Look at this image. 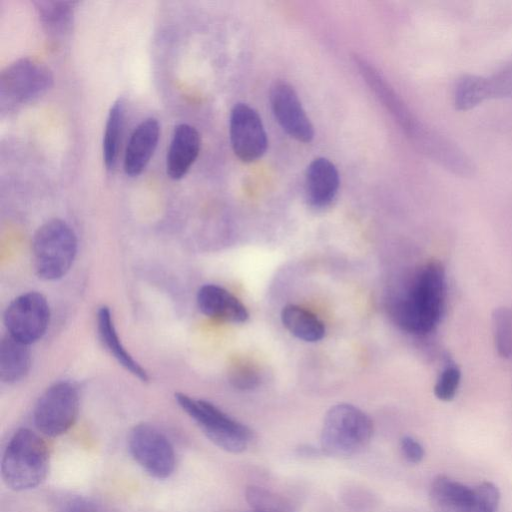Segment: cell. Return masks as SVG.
Returning <instances> with one entry per match:
<instances>
[{"mask_svg": "<svg viewBox=\"0 0 512 512\" xmlns=\"http://www.w3.org/2000/svg\"><path fill=\"white\" fill-rule=\"evenodd\" d=\"M446 296L445 271L438 261L424 264L414 274L393 314L406 332L425 335L433 331L443 315Z\"/></svg>", "mask_w": 512, "mask_h": 512, "instance_id": "cell-1", "label": "cell"}, {"mask_svg": "<svg viewBox=\"0 0 512 512\" xmlns=\"http://www.w3.org/2000/svg\"><path fill=\"white\" fill-rule=\"evenodd\" d=\"M49 470V450L45 441L34 431L17 430L8 442L1 462L5 484L16 491L39 486Z\"/></svg>", "mask_w": 512, "mask_h": 512, "instance_id": "cell-2", "label": "cell"}, {"mask_svg": "<svg viewBox=\"0 0 512 512\" xmlns=\"http://www.w3.org/2000/svg\"><path fill=\"white\" fill-rule=\"evenodd\" d=\"M372 435L373 423L366 413L352 404H336L324 417L321 450L328 456L351 457L369 444Z\"/></svg>", "mask_w": 512, "mask_h": 512, "instance_id": "cell-3", "label": "cell"}, {"mask_svg": "<svg viewBox=\"0 0 512 512\" xmlns=\"http://www.w3.org/2000/svg\"><path fill=\"white\" fill-rule=\"evenodd\" d=\"M32 251L38 276L45 280H57L69 271L75 259L77 238L66 222L51 219L35 232Z\"/></svg>", "mask_w": 512, "mask_h": 512, "instance_id": "cell-4", "label": "cell"}, {"mask_svg": "<svg viewBox=\"0 0 512 512\" xmlns=\"http://www.w3.org/2000/svg\"><path fill=\"white\" fill-rule=\"evenodd\" d=\"M175 399L216 446L230 453L246 450L252 438V432L246 425L208 401L194 399L183 393H177Z\"/></svg>", "mask_w": 512, "mask_h": 512, "instance_id": "cell-5", "label": "cell"}, {"mask_svg": "<svg viewBox=\"0 0 512 512\" xmlns=\"http://www.w3.org/2000/svg\"><path fill=\"white\" fill-rule=\"evenodd\" d=\"M53 83L51 70L41 61L24 57L6 66L0 74L2 114L43 95Z\"/></svg>", "mask_w": 512, "mask_h": 512, "instance_id": "cell-6", "label": "cell"}, {"mask_svg": "<svg viewBox=\"0 0 512 512\" xmlns=\"http://www.w3.org/2000/svg\"><path fill=\"white\" fill-rule=\"evenodd\" d=\"M79 411V395L69 382L50 386L34 408V423L46 436L56 437L67 432L75 423Z\"/></svg>", "mask_w": 512, "mask_h": 512, "instance_id": "cell-7", "label": "cell"}, {"mask_svg": "<svg viewBox=\"0 0 512 512\" xmlns=\"http://www.w3.org/2000/svg\"><path fill=\"white\" fill-rule=\"evenodd\" d=\"M128 447L133 459L149 475L165 479L173 473L176 464L174 448L157 428L144 423L136 425L129 433Z\"/></svg>", "mask_w": 512, "mask_h": 512, "instance_id": "cell-8", "label": "cell"}, {"mask_svg": "<svg viewBox=\"0 0 512 512\" xmlns=\"http://www.w3.org/2000/svg\"><path fill=\"white\" fill-rule=\"evenodd\" d=\"M50 320L46 298L37 292H29L15 298L4 313L8 335L31 344L45 333Z\"/></svg>", "mask_w": 512, "mask_h": 512, "instance_id": "cell-9", "label": "cell"}, {"mask_svg": "<svg viewBox=\"0 0 512 512\" xmlns=\"http://www.w3.org/2000/svg\"><path fill=\"white\" fill-rule=\"evenodd\" d=\"M229 133L232 149L243 162L261 158L268 145L267 134L258 113L245 103L231 110Z\"/></svg>", "mask_w": 512, "mask_h": 512, "instance_id": "cell-10", "label": "cell"}, {"mask_svg": "<svg viewBox=\"0 0 512 512\" xmlns=\"http://www.w3.org/2000/svg\"><path fill=\"white\" fill-rule=\"evenodd\" d=\"M270 103L277 122L290 137L303 143H309L313 139V125L296 91L289 83H273L270 89Z\"/></svg>", "mask_w": 512, "mask_h": 512, "instance_id": "cell-11", "label": "cell"}, {"mask_svg": "<svg viewBox=\"0 0 512 512\" xmlns=\"http://www.w3.org/2000/svg\"><path fill=\"white\" fill-rule=\"evenodd\" d=\"M159 137V122L153 117L144 119L135 127L124 154L123 167L127 175L134 177L143 172L155 152Z\"/></svg>", "mask_w": 512, "mask_h": 512, "instance_id": "cell-12", "label": "cell"}, {"mask_svg": "<svg viewBox=\"0 0 512 512\" xmlns=\"http://www.w3.org/2000/svg\"><path fill=\"white\" fill-rule=\"evenodd\" d=\"M339 173L327 158L314 159L305 173V194L310 206L323 209L335 199L339 189Z\"/></svg>", "mask_w": 512, "mask_h": 512, "instance_id": "cell-13", "label": "cell"}, {"mask_svg": "<svg viewBox=\"0 0 512 512\" xmlns=\"http://www.w3.org/2000/svg\"><path fill=\"white\" fill-rule=\"evenodd\" d=\"M201 139L195 127L178 124L172 134V139L166 156L167 175L178 180L183 178L197 159Z\"/></svg>", "mask_w": 512, "mask_h": 512, "instance_id": "cell-14", "label": "cell"}, {"mask_svg": "<svg viewBox=\"0 0 512 512\" xmlns=\"http://www.w3.org/2000/svg\"><path fill=\"white\" fill-rule=\"evenodd\" d=\"M197 304L206 316L230 323L246 322L249 314L243 303L226 289L208 284L197 293Z\"/></svg>", "mask_w": 512, "mask_h": 512, "instance_id": "cell-15", "label": "cell"}, {"mask_svg": "<svg viewBox=\"0 0 512 512\" xmlns=\"http://www.w3.org/2000/svg\"><path fill=\"white\" fill-rule=\"evenodd\" d=\"M474 490L445 475L437 476L430 487L432 503L440 512H471Z\"/></svg>", "mask_w": 512, "mask_h": 512, "instance_id": "cell-16", "label": "cell"}, {"mask_svg": "<svg viewBox=\"0 0 512 512\" xmlns=\"http://www.w3.org/2000/svg\"><path fill=\"white\" fill-rule=\"evenodd\" d=\"M97 328L101 342L117 362L141 381H147L148 375L145 369L134 360L120 341L111 311L106 306L98 310Z\"/></svg>", "mask_w": 512, "mask_h": 512, "instance_id": "cell-17", "label": "cell"}, {"mask_svg": "<svg viewBox=\"0 0 512 512\" xmlns=\"http://www.w3.org/2000/svg\"><path fill=\"white\" fill-rule=\"evenodd\" d=\"M31 365L28 344L10 335L0 343V378L4 383L11 384L23 379Z\"/></svg>", "mask_w": 512, "mask_h": 512, "instance_id": "cell-18", "label": "cell"}, {"mask_svg": "<svg viewBox=\"0 0 512 512\" xmlns=\"http://www.w3.org/2000/svg\"><path fill=\"white\" fill-rule=\"evenodd\" d=\"M283 326L296 338L305 342H317L325 336L323 322L311 311L289 304L281 311Z\"/></svg>", "mask_w": 512, "mask_h": 512, "instance_id": "cell-19", "label": "cell"}, {"mask_svg": "<svg viewBox=\"0 0 512 512\" xmlns=\"http://www.w3.org/2000/svg\"><path fill=\"white\" fill-rule=\"evenodd\" d=\"M74 2L37 1L36 10L43 28L50 37L64 36L71 29L74 15Z\"/></svg>", "mask_w": 512, "mask_h": 512, "instance_id": "cell-20", "label": "cell"}, {"mask_svg": "<svg viewBox=\"0 0 512 512\" xmlns=\"http://www.w3.org/2000/svg\"><path fill=\"white\" fill-rule=\"evenodd\" d=\"M125 104L122 98H118L111 105L106 120L103 136V160L109 170L116 166L119 155L126 116Z\"/></svg>", "mask_w": 512, "mask_h": 512, "instance_id": "cell-21", "label": "cell"}, {"mask_svg": "<svg viewBox=\"0 0 512 512\" xmlns=\"http://www.w3.org/2000/svg\"><path fill=\"white\" fill-rule=\"evenodd\" d=\"M245 497L253 512H296L288 499L263 487H247Z\"/></svg>", "mask_w": 512, "mask_h": 512, "instance_id": "cell-22", "label": "cell"}, {"mask_svg": "<svg viewBox=\"0 0 512 512\" xmlns=\"http://www.w3.org/2000/svg\"><path fill=\"white\" fill-rule=\"evenodd\" d=\"M492 330L495 348L502 358L512 356V309L499 307L492 313Z\"/></svg>", "mask_w": 512, "mask_h": 512, "instance_id": "cell-23", "label": "cell"}, {"mask_svg": "<svg viewBox=\"0 0 512 512\" xmlns=\"http://www.w3.org/2000/svg\"><path fill=\"white\" fill-rule=\"evenodd\" d=\"M486 99L512 97V63L490 77L482 76Z\"/></svg>", "mask_w": 512, "mask_h": 512, "instance_id": "cell-24", "label": "cell"}, {"mask_svg": "<svg viewBox=\"0 0 512 512\" xmlns=\"http://www.w3.org/2000/svg\"><path fill=\"white\" fill-rule=\"evenodd\" d=\"M461 380V371L455 364H448L440 373L435 386L434 394L441 401L452 400L458 390Z\"/></svg>", "mask_w": 512, "mask_h": 512, "instance_id": "cell-25", "label": "cell"}, {"mask_svg": "<svg viewBox=\"0 0 512 512\" xmlns=\"http://www.w3.org/2000/svg\"><path fill=\"white\" fill-rule=\"evenodd\" d=\"M474 497L471 512H496L500 494L491 482H482L473 487Z\"/></svg>", "mask_w": 512, "mask_h": 512, "instance_id": "cell-26", "label": "cell"}, {"mask_svg": "<svg viewBox=\"0 0 512 512\" xmlns=\"http://www.w3.org/2000/svg\"><path fill=\"white\" fill-rule=\"evenodd\" d=\"M229 380L238 389L250 390L259 385L260 375L252 364L240 361L231 366Z\"/></svg>", "mask_w": 512, "mask_h": 512, "instance_id": "cell-27", "label": "cell"}, {"mask_svg": "<svg viewBox=\"0 0 512 512\" xmlns=\"http://www.w3.org/2000/svg\"><path fill=\"white\" fill-rule=\"evenodd\" d=\"M400 448L405 459L411 463L421 462L425 454L420 442L411 436H404L401 439Z\"/></svg>", "mask_w": 512, "mask_h": 512, "instance_id": "cell-28", "label": "cell"}, {"mask_svg": "<svg viewBox=\"0 0 512 512\" xmlns=\"http://www.w3.org/2000/svg\"><path fill=\"white\" fill-rule=\"evenodd\" d=\"M60 512H98V508L90 499L75 496L64 501Z\"/></svg>", "mask_w": 512, "mask_h": 512, "instance_id": "cell-29", "label": "cell"}]
</instances>
